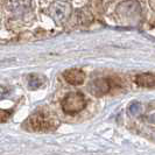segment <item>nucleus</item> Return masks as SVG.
Returning <instances> with one entry per match:
<instances>
[{
	"mask_svg": "<svg viewBox=\"0 0 155 155\" xmlns=\"http://www.w3.org/2000/svg\"><path fill=\"white\" fill-rule=\"evenodd\" d=\"M26 126L31 131L46 132L55 128V121L54 118L49 113H47L45 111H38L28 118Z\"/></svg>",
	"mask_w": 155,
	"mask_h": 155,
	"instance_id": "1",
	"label": "nucleus"
},
{
	"mask_svg": "<svg viewBox=\"0 0 155 155\" xmlns=\"http://www.w3.org/2000/svg\"><path fill=\"white\" fill-rule=\"evenodd\" d=\"M86 101L84 96L79 92L68 93L62 101V109L65 113L75 114L85 107Z\"/></svg>",
	"mask_w": 155,
	"mask_h": 155,
	"instance_id": "2",
	"label": "nucleus"
},
{
	"mask_svg": "<svg viewBox=\"0 0 155 155\" xmlns=\"http://www.w3.org/2000/svg\"><path fill=\"white\" fill-rule=\"evenodd\" d=\"M69 13V7L63 2H55L50 7V14L56 22H63Z\"/></svg>",
	"mask_w": 155,
	"mask_h": 155,
	"instance_id": "3",
	"label": "nucleus"
},
{
	"mask_svg": "<svg viewBox=\"0 0 155 155\" xmlns=\"http://www.w3.org/2000/svg\"><path fill=\"white\" fill-rule=\"evenodd\" d=\"M111 89V83L107 78H101V79H96L93 81L90 85V90L93 94L96 96H101L104 93L109 92Z\"/></svg>",
	"mask_w": 155,
	"mask_h": 155,
	"instance_id": "4",
	"label": "nucleus"
},
{
	"mask_svg": "<svg viewBox=\"0 0 155 155\" xmlns=\"http://www.w3.org/2000/svg\"><path fill=\"white\" fill-rule=\"evenodd\" d=\"M63 76L65 78V81H67L68 83H70V84H72V85H79V84H82V83L84 82V79H85V74L79 69L67 70Z\"/></svg>",
	"mask_w": 155,
	"mask_h": 155,
	"instance_id": "5",
	"label": "nucleus"
},
{
	"mask_svg": "<svg viewBox=\"0 0 155 155\" xmlns=\"http://www.w3.org/2000/svg\"><path fill=\"white\" fill-rule=\"evenodd\" d=\"M135 83L142 87H155V75L153 74H141L135 77Z\"/></svg>",
	"mask_w": 155,
	"mask_h": 155,
	"instance_id": "6",
	"label": "nucleus"
},
{
	"mask_svg": "<svg viewBox=\"0 0 155 155\" xmlns=\"http://www.w3.org/2000/svg\"><path fill=\"white\" fill-rule=\"evenodd\" d=\"M0 119H1V120L5 119V112H2V111H0Z\"/></svg>",
	"mask_w": 155,
	"mask_h": 155,
	"instance_id": "7",
	"label": "nucleus"
}]
</instances>
